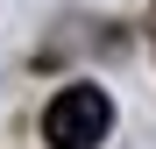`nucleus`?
Returning a JSON list of instances; mask_svg holds the SVG:
<instances>
[{"label": "nucleus", "instance_id": "nucleus-1", "mask_svg": "<svg viewBox=\"0 0 156 149\" xmlns=\"http://www.w3.org/2000/svg\"><path fill=\"white\" fill-rule=\"evenodd\" d=\"M107 128H114V99L99 85H64L43 107V142L50 149H99Z\"/></svg>", "mask_w": 156, "mask_h": 149}, {"label": "nucleus", "instance_id": "nucleus-2", "mask_svg": "<svg viewBox=\"0 0 156 149\" xmlns=\"http://www.w3.org/2000/svg\"><path fill=\"white\" fill-rule=\"evenodd\" d=\"M149 50H156V0H149Z\"/></svg>", "mask_w": 156, "mask_h": 149}]
</instances>
